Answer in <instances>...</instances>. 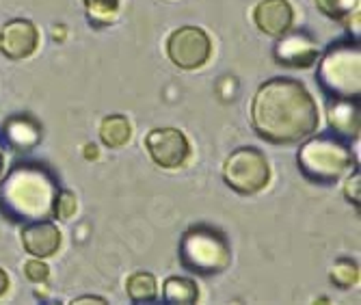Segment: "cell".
I'll use <instances>...</instances> for the list:
<instances>
[{"label": "cell", "mask_w": 361, "mask_h": 305, "mask_svg": "<svg viewBox=\"0 0 361 305\" xmlns=\"http://www.w3.org/2000/svg\"><path fill=\"white\" fill-rule=\"evenodd\" d=\"M320 117L312 93L294 78H271L259 85L251 102V126L273 145L301 143L318 130Z\"/></svg>", "instance_id": "obj_1"}, {"label": "cell", "mask_w": 361, "mask_h": 305, "mask_svg": "<svg viewBox=\"0 0 361 305\" xmlns=\"http://www.w3.org/2000/svg\"><path fill=\"white\" fill-rule=\"evenodd\" d=\"M61 186L42 162H16L0 182V213L16 223L54 219V201Z\"/></svg>", "instance_id": "obj_2"}, {"label": "cell", "mask_w": 361, "mask_h": 305, "mask_svg": "<svg viewBox=\"0 0 361 305\" xmlns=\"http://www.w3.org/2000/svg\"><path fill=\"white\" fill-rule=\"evenodd\" d=\"M299 172L314 184H336L357 169V160L348 141L334 132H322L303 139L297 154Z\"/></svg>", "instance_id": "obj_3"}, {"label": "cell", "mask_w": 361, "mask_h": 305, "mask_svg": "<svg viewBox=\"0 0 361 305\" xmlns=\"http://www.w3.org/2000/svg\"><path fill=\"white\" fill-rule=\"evenodd\" d=\"M316 80L326 97H359L361 48L359 40H338L318 54Z\"/></svg>", "instance_id": "obj_4"}, {"label": "cell", "mask_w": 361, "mask_h": 305, "mask_svg": "<svg viewBox=\"0 0 361 305\" xmlns=\"http://www.w3.org/2000/svg\"><path fill=\"white\" fill-rule=\"evenodd\" d=\"M180 262L197 275H216L232 264V247L221 229L192 225L180 241Z\"/></svg>", "instance_id": "obj_5"}, {"label": "cell", "mask_w": 361, "mask_h": 305, "mask_svg": "<svg viewBox=\"0 0 361 305\" xmlns=\"http://www.w3.org/2000/svg\"><path fill=\"white\" fill-rule=\"evenodd\" d=\"M225 184L238 195H255L264 191L271 180V167L257 148H238L227 156L223 165Z\"/></svg>", "instance_id": "obj_6"}, {"label": "cell", "mask_w": 361, "mask_h": 305, "mask_svg": "<svg viewBox=\"0 0 361 305\" xmlns=\"http://www.w3.org/2000/svg\"><path fill=\"white\" fill-rule=\"evenodd\" d=\"M167 54L182 70H197L210 59L212 42L204 28L182 26L171 32L167 42Z\"/></svg>", "instance_id": "obj_7"}, {"label": "cell", "mask_w": 361, "mask_h": 305, "mask_svg": "<svg viewBox=\"0 0 361 305\" xmlns=\"http://www.w3.org/2000/svg\"><path fill=\"white\" fill-rule=\"evenodd\" d=\"M145 148L156 165L162 169H178L190 156V145L178 128H154L145 137Z\"/></svg>", "instance_id": "obj_8"}, {"label": "cell", "mask_w": 361, "mask_h": 305, "mask_svg": "<svg viewBox=\"0 0 361 305\" xmlns=\"http://www.w3.org/2000/svg\"><path fill=\"white\" fill-rule=\"evenodd\" d=\"M318 44L307 30H286L283 35L277 37V44L273 48L275 61L279 65L294 67V70L312 67L318 61Z\"/></svg>", "instance_id": "obj_9"}, {"label": "cell", "mask_w": 361, "mask_h": 305, "mask_svg": "<svg viewBox=\"0 0 361 305\" xmlns=\"http://www.w3.org/2000/svg\"><path fill=\"white\" fill-rule=\"evenodd\" d=\"M39 30L30 20L16 18L0 30V50L11 61H22L37 50Z\"/></svg>", "instance_id": "obj_10"}, {"label": "cell", "mask_w": 361, "mask_h": 305, "mask_svg": "<svg viewBox=\"0 0 361 305\" xmlns=\"http://www.w3.org/2000/svg\"><path fill=\"white\" fill-rule=\"evenodd\" d=\"M326 117L334 134L344 141L359 139L361 107L359 97H326Z\"/></svg>", "instance_id": "obj_11"}, {"label": "cell", "mask_w": 361, "mask_h": 305, "mask_svg": "<svg viewBox=\"0 0 361 305\" xmlns=\"http://www.w3.org/2000/svg\"><path fill=\"white\" fill-rule=\"evenodd\" d=\"M22 245L35 258H50L61 247V232L54 223L48 221H32L22 227Z\"/></svg>", "instance_id": "obj_12"}, {"label": "cell", "mask_w": 361, "mask_h": 305, "mask_svg": "<svg viewBox=\"0 0 361 305\" xmlns=\"http://www.w3.org/2000/svg\"><path fill=\"white\" fill-rule=\"evenodd\" d=\"M255 26L271 37H279L292 28L294 11L288 0H262L253 11Z\"/></svg>", "instance_id": "obj_13"}, {"label": "cell", "mask_w": 361, "mask_h": 305, "mask_svg": "<svg viewBox=\"0 0 361 305\" xmlns=\"http://www.w3.org/2000/svg\"><path fill=\"white\" fill-rule=\"evenodd\" d=\"M3 141L16 152H28L42 141V126L26 113L11 115L3 126Z\"/></svg>", "instance_id": "obj_14"}, {"label": "cell", "mask_w": 361, "mask_h": 305, "mask_svg": "<svg viewBox=\"0 0 361 305\" xmlns=\"http://www.w3.org/2000/svg\"><path fill=\"white\" fill-rule=\"evenodd\" d=\"M130 134L133 128L123 115H109L100 124V139L106 148H123L130 141Z\"/></svg>", "instance_id": "obj_15"}, {"label": "cell", "mask_w": 361, "mask_h": 305, "mask_svg": "<svg viewBox=\"0 0 361 305\" xmlns=\"http://www.w3.org/2000/svg\"><path fill=\"white\" fill-rule=\"evenodd\" d=\"M162 299L173 305H190L200 299V290L188 277H169L162 284Z\"/></svg>", "instance_id": "obj_16"}, {"label": "cell", "mask_w": 361, "mask_h": 305, "mask_svg": "<svg viewBox=\"0 0 361 305\" xmlns=\"http://www.w3.org/2000/svg\"><path fill=\"white\" fill-rule=\"evenodd\" d=\"M126 290H128V297L135 303H152L158 297L156 277L152 273H145V270H139V273L130 275L126 282Z\"/></svg>", "instance_id": "obj_17"}, {"label": "cell", "mask_w": 361, "mask_h": 305, "mask_svg": "<svg viewBox=\"0 0 361 305\" xmlns=\"http://www.w3.org/2000/svg\"><path fill=\"white\" fill-rule=\"evenodd\" d=\"M331 282L338 288H353L359 282V266L348 258H340L331 268Z\"/></svg>", "instance_id": "obj_18"}, {"label": "cell", "mask_w": 361, "mask_h": 305, "mask_svg": "<svg viewBox=\"0 0 361 305\" xmlns=\"http://www.w3.org/2000/svg\"><path fill=\"white\" fill-rule=\"evenodd\" d=\"M316 7L326 18L344 22L350 13L359 11V0H316Z\"/></svg>", "instance_id": "obj_19"}, {"label": "cell", "mask_w": 361, "mask_h": 305, "mask_svg": "<svg viewBox=\"0 0 361 305\" xmlns=\"http://www.w3.org/2000/svg\"><path fill=\"white\" fill-rule=\"evenodd\" d=\"M93 24H106L115 18L119 0H82Z\"/></svg>", "instance_id": "obj_20"}, {"label": "cell", "mask_w": 361, "mask_h": 305, "mask_svg": "<svg viewBox=\"0 0 361 305\" xmlns=\"http://www.w3.org/2000/svg\"><path fill=\"white\" fill-rule=\"evenodd\" d=\"M76 208H78L76 195L72 191L61 189L56 195V201H54V219H70V217H74Z\"/></svg>", "instance_id": "obj_21"}, {"label": "cell", "mask_w": 361, "mask_h": 305, "mask_svg": "<svg viewBox=\"0 0 361 305\" xmlns=\"http://www.w3.org/2000/svg\"><path fill=\"white\" fill-rule=\"evenodd\" d=\"M24 273H26V277H28L30 282L39 284V282H46V280H48L50 268L42 262V258H35V260H28V262L24 264Z\"/></svg>", "instance_id": "obj_22"}, {"label": "cell", "mask_w": 361, "mask_h": 305, "mask_svg": "<svg viewBox=\"0 0 361 305\" xmlns=\"http://www.w3.org/2000/svg\"><path fill=\"white\" fill-rule=\"evenodd\" d=\"M361 182V178H359V169H355V172L350 174V178L346 180V186H344V195H346V199L350 201V203H355V206H359V199H361V195H359V184Z\"/></svg>", "instance_id": "obj_23"}, {"label": "cell", "mask_w": 361, "mask_h": 305, "mask_svg": "<svg viewBox=\"0 0 361 305\" xmlns=\"http://www.w3.org/2000/svg\"><path fill=\"white\" fill-rule=\"evenodd\" d=\"M72 303H74V305H87V303L104 305V303H106V299H102V297H78V299H74Z\"/></svg>", "instance_id": "obj_24"}, {"label": "cell", "mask_w": 361, "mask_h": 305, "mask_svg": "<svg viewBox=\"0 0 361 305\" xmlns=\"http://www.w3.org/2000/svg\"><path fill=\"white\" fill-rule=\"evenodd\" d=\"M7 288H9V277H7L5 270L0 268V297H3V294L7 292Z\"/></svg>", "instance_id": "obj_25"}, {"label": "cell", "mask_w": 361, "mask_h": 305, "mask_svg": "<svg viewBox=\"0 0 361 305\" xmlns=\"http://www.w3.org/2000/svg\"><path fill=\"white\" fill-rule=\"evenodd\" d=\"M5 172V141L0 139V176Z\"/></svg>", "instance_id": "obj_26"}, {"label": "cell", "mask_w": 361, "mask_h": 305, "mask_svg": "<svg viewBox=\"0 0 361 305\" xmlns=\"http://www.w3.org/2000/svg\"><path fill=\"white\" fill-rule=\"evenodd\" d=\"M87 148H89V150H87V156H89V158H91V156L95 158V156H97V150H95V145H87Z\"/></svg>", "instance_id": "obj_27"}]
</instances>
